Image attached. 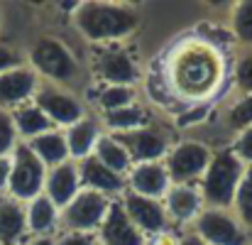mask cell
Wrapping results in <instances>:
<instances>
[{
	"label": "cell",
	"instance_id": "obj_1",
	"mask_svg": "<svg viewBox=\"0 0 252 245\" xmlns=\"http://www.w3.org/2000/svg\"><path fill=\"white\" fill-rule=\"evenodd\" d=\"M230 59L223 47L208 37H184L171 44L162 62L167 93L181 105H213L228 93Z\"/></svg>",
	"mask_w": 252,
	"mask_h": 245
},
{
	"label": "cell",
	"instance_id": "obj_2",
	"mask_svg": "<svg viewBox=\"0 0 252 245\" xmlns=\"http://www.w3.org/2000/svg\"><path fill=\"white\" fill-rule=\"evenodd\" d=\"M22 52H25V64L39 76V81L76 91L84 98L88 88L93 86L86 67V57L71 47L69 39L54 32L34 35L22 47Z\"/></svg>",
	"mask_w": 252,
	"mask_h": 245
},
{
	"label": "cell",
	"instance_id": "obj_3",
	"mask_svg": "<svg viewBox=\"0 0 252 245\" xmlns=\"http://www.w3.org/2000/svg\"><path fill=\"white\" fill-rule=\"evenodd\" d=\"M69 25L76 37L88 44H115L127 42L142 25V12L132 2L118 0H81L69 15Z\"/></svg>",
	"mask_w": 252,
	"mask_h": 245
},
{
	"label": "cell",
	"instance_id": "obj_4",
	"mask_svg": "<svg viewBox=\"0 0 252 245\" xmlns=\"http://www.w3.org/2000/svg\"><path fill=\"white\" fill-rule=\"evenodd\" d=\"M86 67L93 86H142L145 67L127 42L88 47Z\"/></svg>",
	"mask_w": 252,
	"mask_h": 245
},
{
	"label": "cell",
	"instance_id": "obj_5",
	"mask_svg": "<svg viewBox=\"0 0 252 245\" xmlns=\"http://www.w3.org/2000/svg\"><path fill=\"white\" fill-rule=\"evenodd\" d=\"M243 174H245V164L230 150L228 142L213 147L211 162L198 181V191L203 196V204L208 209H230Z\"/></svg>",
	"mask_w": 252,
	"mask_h": 245
},
{
	"label": "cell",
	"instance_id": "obj_6",
	"mask_svg": "<svg viewBox=\"0 0 252 245\" xmlns=\"http://www.w3.org/2000/svg\"><path fill=\"white\" fill-rule=\"evenodd\" d=\"M213 145L198 135H179L164 157L171 184H198L211 162Z\"/></svg>",
	"mask_w": 252,
	"mask_h": 245
},
{
	"label": "cell",
	"instance_id": "obj_7",
	"mask_svg": "<svg viewBox=\"0 0 252 245\" xmlns=\"http://www.w3.org/2000/svg\"><path fill=\"white\" fill-rule=\"evenodd\" d=\"M130 152L132 162H164L169 155L174 140L179 138L171 115H159L157 120H152L150 125L132 130L127 135H115Z\"/></svg>",
	"mask_w": 252,
	"mask_h": 245
},
{
	"label": "cell",
	"instance_id": "obj_8",
	"mask_svg": "<svg viewBox=\"0 0 252 245\" xmlns=\"http://www.w3.org/2000/svg\"><path fill=\"white\" fill-rule=\"evenodd\" d=\"M44 179H47V167L39 162V157L25 142H20L10 155L7 196L27 204L39 194H44Z\"/></svg>",
	"mask_w": 252,
	"mask_h": 245
},
{
	"label": "cell",
	"instance_id": "obj_9",
	"mask_svg": "<svg viewBox=\"0 0 252 245\" xmlns=\"http://www.w3.org/2000/svg\"><path fill=\"white\" fill-rule=\"evenodd\" d=\"M32 101H34V105L42 108V113L59 130L74 125L76 120H81V118H86L91 113V108H88V103H86V98L81 93L62 88V86H54V83L42 81Z\"/></svg>",
	"mask_w": 252,
	"mask_h": 245
},
{
	"label": "cell",
	"instance_id": "obj_10",
	"mask_svg": "<svg viewBox=\"0 0 252 245\" xmlns=\"http://www.w3.org/2000/svg\"><path fill=\"white\" fill-rule=\"evenodd\" d=\"M191 231L206 245H248L252 233L240 223L233 209H203Z\"/></svg>",
	"mask_w": 252,
	"mask_h": 245
},
{
	"label": "cell",
	"instance_id": "obj_11",
	"mask_svg": "<svg viewBox=\"0 0 252 245\" xmlns=\"http://www.w3.org/2000/svg\"><path fill=\"white\" fill-rule=\"evenodd\" d=\"M113 199L81 189L59 213H62V231H71V233H86V236H95L108 209H110Z\"/></svg>",
	"mask_w": 252,
	"mask_h": 245
},
{
	"label": "cell",
	"instance_id": "obj_12",
	"mask_svg": "<svg viewBox=\"0 0 252 245\" xmlns=\"http://www.w3.org/2000/svg\"><path fill=\"white\" fill-rule=\"evenodd\" d=\"M118 201L125 209L127 218L140 228V233L147 241H152V238L167 233L169 228H174L171 221H169L167 211H164V204L159 199H147V196H137V194L125 191Z\"/></svg>",
	"mask_w": 252,
	"mask_h": 245
},
{
	"label": "cell",
	"instance_id": "obj_13",
	"mask_svg": "<svg viewBox=\"0 0 252 245\" xmlns=\"http://www.w3.org/2000/svg\"><path fill=\"white\" fill-rule=\"evenodd\" d=\"M162 204H164V211H167L171 226L179 231L191 228V223L206 209L203 196L198 191V184H171L162 199Z\"/></svg>",
	"mask_w": 252,
	"mask_h": 245
},
{
	"label": "cell",
	"instance_id": "obj_14",
	"mask_svg": "<svg viewBox=\"0 0 252 245\" xmlns=\"http://www.w3.org/2000/svg\"><path fill=\"white\" fill-rule=\"evenodd\" d=\"M159 115L162 113H159V108L155 103H147V101L140 98L132 105H125V108H118V110L98 115V120H100L103 133H108V135H127L132 130H140V128L150 125Z\"/></svg>",
	"mask_w": 252,
	"mask_h": 245
},
{
	"label": "cell",
	"instance_id": "obj_15",
	"mask_svg": "<svg viewBox=\"0 0 252 245\" xmlns=\"http://www.w3.org/2000/svg\"><path fill=\"white\" fill-rule=\"evenodd\" d=\"M95 243L98 245H150V241L140 233V228L127 218L125 209L120 206V201L115 199L95 233Z\"/></svg>",
	"mask_w": 252,
	"mask_h": 245
},
{
	"label": "cell",
	"instance_id": "obj_16",
	"mask_svg": "<svg viewBox=\"0 0 252 245\" xmlns=\"http://www.w3.org/2000/svg\"><path fill=\"white\" fill-rule=\"evenodd\" d=\"M39 76L27 67H15L5 74H0V110H15L25 103H30L39 88Z\"/></svg>",
	"mask_w": 252,
	"mask_h": 245
},
{
	"label": "cell",
	"instance_id": "obj_17",
	"mask_svg": "<svg viewBox=\"0 0 252 245\" xmlns=\"http://www.w3.org/2000/svg\"><path fill=\"white\" fill-rule=\"evenodd\" d=\"M125 184H127L130 194L162 201L164 194L169 191V186H171V179H169L164 162H137L127 172Z\"/></svg>",
	"mask_w": 252,
	"mask_h": 245
},
{
	"label": "cell",
	"instance_id": "obj_18",
	"mask_svg": "<svg viewBox=\"0 0 252 245\" xmlns=\"http://www.w3.org/2000/svg\"><path fill=\"white\" fill-rule=\"evenodd\" d=\"M81 172L79 162L66 160V162L49 167L47 169V179H44V196L62 211L79 191H81Z\"/></svg>",
	"mask_w": 252,
	"mask_h": 245
},
{
	"label": "cell",
	"instance_id": "obj_19",
	"mask_svg": "<svg viewBox=\"0 0 252 245\" xmlns=\"http://www.w3.org/2000/svg\"><path fill=\"white\" fill-rule=\"evenodd\" d=\"M103 135L100 120L95 113H88L86 118L76 120L74 125L64 128V140H66V150H69V160L74 162H84L93 155L98 140Z\"/></svg>",
	"mask_w": 252,
	"mask_h": 245
},
{
	"label": "cell",
	"instance_id": "obj_20",
	"mask_svg": "<svg viewBox=\"0 0 252 245\" xmlns=\"http://www.w3.org/2000/svg\"><path fill=\"white\" fill-rule=\"evenodd\" d=\"M25 216L30 238H54L62 231V213L44 194L25 204Z\"/></svg>",
	"mask_w": 252,
	"mask_h": 245
},
{
	"label": "cell",
	"instance_id": "obj_21",
	"mask_svg": "<svg viewBox=\"0 0 252 245\" xmlns=\"http://www.w3.org/2000/svg\"><path fill=\"white\" fill-rule=\"evenodd\" d=\"M79 172H81V186L91 189V191H98L108 199H120L125 191H127V184H125V176L110 172L108 167L98 162L95 157H88L84 162H79Z\"/></svg>",
	"mask_w": 252,
	"mask_h": 245
},
{
	"label": "cell",
	"instance_id": "obj_22",
	"mask_svg": "<svg viewBox=\"0 0 252 245\" xmlns=\"http://www.w3.org/2000/svg\"><path fill=\"white\" fill-rule=\"evenodd\" d=\"M140 98H142V93L137 86H91L86 93V103H88L91 113H95V115L132 105Z\"/></svg>",
	"mask_w": 252,
	"mask_h": 245
},
{
	"label": "cell",
	"instance_id": "obj_23",
	"mask_svg": "<svg viewBox=\"0 0 252 245\" xmlns=\"http://www.w3.org/2000/svg\"><path fill=\"white\" fill-rule=\"evenodd\" d=\"M27 236V216L25 204L10 196H0V245H25Z\"/></svg>",
	"mask_w": 252,
	"mask_h": 245
},
{
	"label": "cell",
	"instance_id": "obj_24",
	"mask_svg": "<svg viewBox=\"0 0 252 245\" xmlns=\"http://www.w3.org/2000/svg\"><path fill=\"white\" fill-rule=\"evenodd\" d=\"M10 118H12V125H15V133H17L20 142H30L37 135H42V133H47V130L54 128L52 120L42 113V108L34 105V101H30V103L10 110Z\"/></svg>",
	"mask_w": 252,
	"mask_h": 245
},
{
	"label": "cell",
	"instance_id": "obj_25",
	"mask_svg": "<svg viewBox=\"0 0 252 245\" xmlns=\"http://www.w3.org/2000/svg\"><path fill=\"white\" fill-rule=\"evenodd\" d=\"M218 118L223 130L233 138L240 130L252 125V93H238L230 96L223 105H218Z\"/></svg>",
	"mask_w": 252,
	"mask_h": 245
},
{
	"label": "cell",
	"instance_id": "obj_26",
	"mask_svg": "<svg viewBox=\"0 0 252 245\" xmlns=\"http://www.w3.org/2000/svg\"><path fill=\"white\" fill-rule=\"evenodd\" d=\"M25 145L39 157V162L44 164L47 169L69 160V150H66L64 130H59V128H52V130L37 135L34 140H30V142H25Z\"/></svg>",
	"mask_w": 252,
	"mask_h": 245
},
{
	"label": "cell",
	"instance_id": "obj_27",
	"mask_svg": "<svg viewBox=\"0 0 252 245\" xmlns=\"http://www.w3.org/2000/svg\"><path fill=\"white\" fill-rule=\"evenodd\" d=\"M91 157H95L103 167H108L110 172H115L120 176H127V172L135 164L132 157H130V152H127V147L115 135H108V133L100 135V140H98V145H95Z\"/></svg>",
	"mask_w": 252,
	"mask_h": 245
},
{
	"label": "cell",
	"instance_id": "obj_28",
	"mask_svg": "<svg viewBox=\"0 0 252 245\" xmlns=\"http://www.w3.org/2000/svg\"><path fill=\"white\" fill-rule=\"evenodd\" d=\"M225 30L240 49H252V0H240L228 7Z\"/></svg>",
	"mask_w": 252,
	"mask_h": 245
},
{
	"label": "cell",
	"instance_id": "obj_29",
	"mask_svg": "<svg viewBox=\"0 0 252 245\" xmlns=\"http://www.w3.org/2000/svg\"><path fill=\"white\" fill-rule=\"evenodd\" d=\"M252 93V49H238L230 57L228 96Z\"/></svg>",
	"mask_w": 252,
	"mask_h": 245
},
{
	"label": "cell",
	"instance_id": "obj_30",
	"mask_svg": "<svg viewBox=\"0 0 252 245\" xmlns=\"http://www.w3.org/2000/svg\"><path fill=\"white\" fill-rule=\"evenodd\" d=\"M230 209L240 218V223L252 233V167H245V174L238 184V191L233 196Z\"/></svg>",
	"mask_w": 252,
	"mask_h": 245
},
{
	"label": "cell",
	"instance_id": "obj_31",
	"mask_svg": "<svg viewBox=\"0 0 252 245\" xmlns=\"http://www.w3.org/2000/svg\"><path fill=\"white\" fill-rule=\"evenodd\" d=\"M20 145V138L15 133L12 118L7 110H0V157H10L12 150Z\"/></svg>",
	"mask_w": 252,
	"mask_h": 245
},
{
	"label": "cell",
	"instance_id": "obj_32",
	"mask_svg": "<svg viewBox=\"0 0 252 245\" xmlns=\"http://www.w3.org/2000/svg\"><path fill=\"white\" fill-rule=\"evenodd\" d=\"M228 145L240 157V162L245 164V167H252V125L245 128V130H240L238 135H233L228 140Z\"/></svg>",
	"mask_w": 252,
	"mask_h": 245
},
{
	"label": "cell",
	"instance_id": "obj_33",
	"mask_svg": "<svg viewBox=\"0 0 252 245\" xmlns=\"http://www.w3.org/2000/svg\"><path fill=\"white\" fill-rule=\"evenodd\" d=\"M22 64H25V52H22V47L0 39V74H5V71H10V69H15V67H22Z\"/></svg>",
	"mask_w": 252,
	"mask_h": 245
},
{
	"label": "cell",
	"instance_id": "obj_34",
	"mask_svg": "<svg viewBox=\"0 0 252 245\" xmlns=\"http://www.w3.org/2000/svg\"><path fill=\"white\" fill-rule=\"evenodd\" d=\"M54 245H98L95 236H86V233H71V231H59L54 236Z\"/></svg>",
	"mask_w": 252,
	"mask_h": 245
},
{
	"label": "cell",
	"instance_id": "obj_35",
	"mask_svg": "<svg viewBox=\"0 0 252 245\" xmlns=\"http://www.w3.org/2000/svg\"><path fill=\"white\" fill-rule=\"evenodd\" d=\"M10 181V157H0V196H7Z\"/></svg>",
	"mask_w": 252,
	"mask_h": 245
},
{
	"label": "cell",
	"instance_id": "obj_36",
	"mask_svg": "<svg viewBox=\"0 0 252 245\" xmlns=\"http://www.w3.org/2000/svg\"><path fill=\"white\" fill-rule=\"evenodd\" d=\"M176 245H206L191 228H184V231H179V238H176Z\"/></svg>",
	"mask_w": 252,
	"mask_h": 245
},
{
	"label": "cell",
	"instance_id": "obj_37",
	"mask_svg": "<svg viewBox=\"0 0 252 245\" xmlns=\"http://www.w3.org/2000/svg\"><path fill=\"white\" fill-rule=\"evenodd\" d=\"M25 245H54V238H30Z\"/></svg>",
	"mask_w": 252,
	"mask_h": 245
},
{
	"label": "cell",
	"instance_id": "obj_38",
	"mask_svg": "<svg viewBox=\"0 0 252 245\" xmlns=\"http://www.w3.org/2000/svg\"><path fill=\"white\" fill-rule=\"evenodd\" d=\"M0 32H2V10H0Z\"/></svg>",
	"mask_w": 252,
	"mask_h": 245
},
{
	"label": "cell",
	"instance_id": "obj_39",
	"mask_svg": "<svg viewBox=\"0 0 252 245\" xmlns=\"http://www.w3.org/2000/svg\"><path fill=\"white\" fill-rule=\"evenodd\" d=\"M248 245H252V238H250V243H248Z\"/></svg>",
	"mask_w": 252,
	"mask_h": 245
}]
</instances>
